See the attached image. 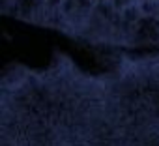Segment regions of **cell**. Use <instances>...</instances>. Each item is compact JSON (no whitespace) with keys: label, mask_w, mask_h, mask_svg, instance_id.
I'll list each match as a JSON object with an SVG mask.
<instances>
[{"label":"cell","mask_w":159,"mask_h":146,"mask_svg":"<svg viewBox=\"0 0 159 146\" xmlns=\"http://www.w3.org/2000/svg\"><path fill=\"white\" fill-rule=\"evenodd\" d=\"M94 2H96V4H99V2H105V0H94Z\"/></svg>","instance_id":"obj_1"}]
</instances>
